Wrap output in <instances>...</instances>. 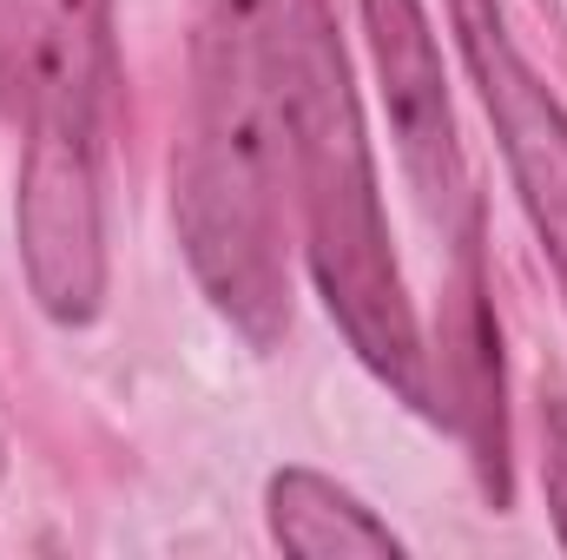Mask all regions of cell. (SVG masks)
Here are the masks:
<instances>
[{
	"instance_id": "1",
	"label": "cell",
	"mask_w": 567,
	"mask_h": 560,
	"mask_svg": "<svg viewBox=\"0 0 567 560\" xmlns=\"http://www.w3.org/2000/svg\"><path fill=\"white\" fill-rule=\"evenodd\" d=\"M265 46L284 120V185L303 211V251L323 310L370 376H383L410 409H435L423 323L390 251L377 158L330 0H265Z\"/></svg>"
},
{
	"instance_id": "2",
	"label": "cell",
	"mask_w": 567,
	"mask_h": 560,
	"mask_svg": "<svg viewBox=\"0 0 567 560\" xmlns=\"http://www.w3.org/2000/svg\"><path fill=\"white\" fill-rule=\"evenodd\" d=\"M172 218L218 317L271 350L290 330L284 278V120L265 46V0H198L192 126L172 158Z\"/></svg>"
},
{
	"instance_id": "3",
	"label": "cell",
	"mask_w": 567,
	"mask_h": 560,
	"mask_svg": "<svg viewBox=\"0 0 567 560\" xmlns=\"http://www.w3.org/2000/svg\"><path fill=\"white\" fill-rule=\"evenodd\" d=\"M113 0H0V106L27 126L13 238L33 303L80 330L106 303V106Z\"/></svg>"
},
{
	"instance_id": "4",
	"label": "cell",
	"mask_w": 567,
	"mask_h": 560,
	"mask_svg": "<svg viewBox=\"0 0 567 560\" xmlns=\"http://www.w3.org/2000/svg\"><path fill=\"white\" fill-rule=\"evenodd\" d=\"M449 27H455V46L468 60V80L482 93V113H488V126L502 139L515 198H522V211H528V225H535V238H542V251H548L567 297V113L561 100L522 60L502 0H449Z\"/></svg>"
},
{
	"instance_id": "5",
	"label": "cell",
	"mask_w": 567,
	"mask_h": 560,
	"mask_svg": "<svg viewBox=\"0 0 567 560\" xmlns=\"http://www.w3.org/2000/svg\"><path fill=\"white\" fill-rule=\"evenodd\" d=\"M357 13H363V40H370L383 100H390L403 172L423 191L429 218L475 251L468 158H462V133L449 113V80H442V53H435V27H429L423 0H357Z\"/></svg>"
},
{
	"instance_id": "6",
	"label": "cell",
	"mask_w": 567,
	"mask_h": 560,
	"mask_svg": "<svg viewBox=\"0 0 567 560\" xmlns=\"http://www.w3.org/2000/svg\"><path fill=\"white\" fill-rule=\"evenodd\" d=\"M271 541L297 560H403L390 521H377L350 488H337L317 468H278L265 488Z\"/></svg>"
},
{
	"instance_id": "7",
	"label": "cell",
	"mask_w": 567,
	"mask_h": 560,
	"mask_svg": "<svg viewBox=\"0 0 567 560\" xmlns=\"http://www.w3.org/2000/svg\"><path fill=\"white\" fill-rule=\"evenodd\" d=\"M542 488H548V515H555V541L567 554V396H542Z\"/></svg>"
}]
</instances>
